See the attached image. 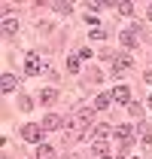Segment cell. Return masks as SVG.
I'll return each mask as SVG.
<instances>
[{"label": "cell", "mask_w": 152, "mask_h": 159, "mask_svg": "<svg viewBox=\"0 0 152 159\" xmlns=\"http://www.w3.org/2000/svg\"><path fill=\"white\" fill-rule=\"evenodd\" d=\"M43 67H46V64L40 61V55H34V52H27V55H24V74H27V77H37Z\"/></svg>", "instance_id": "6da1fadb"}, {"label": "cell", "mask_w": 152, "mask_h": 159, "mask_svg": "<svg viewBox=\"0 0 152 159\" xmlns=\"http://www.w3.org/2000/svg\"><path fill=\"white\" fill-rule=\"evenodd\" d=\"M21 138L31 141V144H40V138H43V125H21Z\"/></svg>", "instance_id": "7a4b0ae2"}, {"label": "cell", "mask_w": 152, "mask_h": 159, "mask_svg": "<svg viewBox=\"0 0 152 159\" xmlns=\"http://www.w3.org/2000/svg\"><path fill=\"white\" fill-rule=\"evenodd\" d=\"M131 64H134L131 55H113V74H116V77H119V74H125Z\"/></svg>", "instance_id": "3957f363"}, {"label": "cell", "mask_w": 152, "mask_h": 159, "mask_svg": "<svg viewBox=\"0 0 152 159\" xmlns=\"http://www.w3.org/2000/svg\"><path fill=\"white\" fill-rule=\"evenodd\" d=\"M0 89H3V95H6V92H15V89H19V77H15V74H3V77H0Z\"/></svg>", "instance_id": "277c9868"}, {"label": "cell", "mask_w": 152, "mask_h": 159, "mask_svg": "<svg viewBox=\"0 0 152 159\" xmlns=\"http://www.w3.org/2000/svg\"><path fill=\"white\" fill-rule=\"evenodd\" d=\"M131 135H134L131 125H119V129H116V141H119V144H128V147H131Z\"/></svg>", "instance_id": "5b68a950"}, {"label": "cell", "mask_w": 152, "mask_h": 159, "mask_svg": "<svg viewBox=\"0 0 152 159\" xmlns=\"http://www.w3.org/2000/svg\"><path fill=\"white\" fill-rule=\"evenodd\" d=\"M61 125H64V119L58 116V113H46V119H43V129L55 132V129H61Z\"/></svg>", "instance_id": "8992f818"}, {"label": "cell", "mask_w": 152, "mask_h": 159, "mask_svg": "<svg viewBox=\"0 0 152 159\" xmlns=\"http://www.w3.org/2000/svg\"><path fill=\"white\" fill-rule=\"evenodd\" d=\"M113 98L119 101V104H128V101H131V92H128V86H116V89H113Z\"/></svg>", "instance_id": "52a82bcc"}, {"label": "cell", "mask_w": 152, "mask_h": 159, "mask_svg": "<svg viewBox=\"0 0 152 159\" xmlns=\"http://www.w3.org/2000/svg\"><path fill=\"white\" fill-rule=\"evenodd\" d=\"M34 159H55V147H52V144H40Z\"/></svg>", "instance_id": "ba28073f"}, {"label": "cell", "mask_w": 152, "mask_h": 159, "mask_svg": "<svg viewBox=\"0 0 152 159\" xmlns=\"http://www.w3.org/2000/svg\"><path fill=\"white\" fill-rule=\"evenodd\" d=\"M3 34L15 37V34H19V21H15V19H3Z\"/></svg>", "instance_id": "9c48e42d"}, {"label": "cell", "mask_w": 152, "mask_h": 159, "mask_svg": "<svg viewBox=\"0 0 152 159\" xmlns=\"http://www.w3.org/2000/svg\"><path fill=\"white\" fill-rule=\"evenodd\" d=\"M40 98H43V104H49V107H52V104H55V98H58V92H55V89H52V86H46Z\"/></svg>", "instance_id": "30bf717a"}, {"label": "cell", "mask_w": 152, "mask_h": 159, "mask_svg": "<svg viewBox=\"0 0 152 159\" xmlns=\"http://www.w3.org/2000/svg\"><path fill=\"white\" fill-rule=\"evenodd\" d=\"M110 101H113V95H107V92H100V95L95 98V107H97V110H107V107H110Z\"/></svg>", "instance_id": "8fae6325"}, {"label": "cell", "mask_w": 152, "mask_h": 159, "mask_svg": "<svg viewBox=\"0 0 152 159\" xmlns=\"http://www.w3.org/2000/svg\"><path fill=\"white\" fill-rule=\"evenodd\" d=\"M110 132H113V129H110L107 122H100V125H95V138H100V141H107V138H110Z\"/></svg>", "instance_id": "7c38bea8"}, {"label": "cell", "mask_w": 152, "mask_h": 159, "mask_svg": "<svg viewBox=\"0 0 152 159\" xmlns=\"http://www.w3.org/2000/svg\"><path fill=\"white\" fill-rule=\"evenodd\" d=\"M19 107H21V110H34V98L21 95V98H19Z\"/></svg>", "instance_id": "4fadbf2b"}, {"label": "cell", "mask_w": 152, "mask_h": 159, "mask_svg": "<svg viewBox=\"0 0 152 159\" xmlns=\"http://www.w3.org/2000/svg\"><path fill=\"white\" fill-rule=\"evenodd\" d=\"M122 43H125L128 49H131V46H137V34H128V31H125V34H122Z\"/></svg>", "instance_id": "5bb4252c"}, {"label": "cell", "mask_w": 152, "mask_h": 159, "mask_svg": "<svg viewBox=\"0 0 152 159\" xmlns=\"http://www.w3.org/2000/svg\"><path fill=\"white\" fill-rule=\"evenodd\" d=\"M67 70H70V74L79 70V55H70V58H67Z\"/></svg>", "instance_id": "9a60e30c"}, {"label": "cell", "mask_w": 152, "mask_h": 159, "mask_svg": "<svg viewBox=\"0 0 152 159\" xmlns=\"http://www.w3.org/2000/svg\"><path fill=\"white\" fill-rule=\"evenodd\" d=\"M128 113H131V116H143V107H140V104H128Z\"/></svg>", "instance_id": "2e32d148"}, {"label": "cell", "mask_w": 152, "mask_h": 159, "mask_svg": "<svg viewBox=\"0 0 152 159\" xmlns=\"http://www.w3.org/2000/svg\"><path fill=\"white\" fill-rule=\"evenodd\" d=\"M116 6H119V12H122V16H131V12H134L131 3H116Z\"/></svg>", "instance_id": "e0dca14e"}, {"label": "cell", "mask_w": 152, "mask_h": 159, "mask_svg": "<svg viewBox=\"0 0 152 159\" xmlns=\"http://www.w3.org/2000/svg\"><path fill=\"white\" fill-rule=\"evenodd\" d=\"M70 9H73V6H70V3H55V12H64V16H67V12H70Z\"/></svg>", "instance_id": "ac0fdd59"}, {"label": "cell", "mask_w": 152, "mask_h": 159, "mask_svg": "<svg viewBox=\"0 0 152 159\" xmlns=\"http://www.w3.org/2000/svg\"><path fill=\"white\" fill-rule=\"evenodd\" d=\"M67 159H82V156H76V153H70V156H67Z\"/></svg>", "instance_id": "d6986e66"}, {"label": "cell", "mask_w": 152, "mask_h": 159, "mask_svg": "<svg viewBox=\"0 0 152 159\" xmlns=\"http://www.w3.org/2000/svg\"><path fill=\"white\" fill-rule=\"evenodd\" d=\"M146 16H149V21H152V3H149V12H146Z\"/></svg>", "instance_id": "ffe728a7"}, {"label": "cell", "mask_w": 152, "mask_h": 159, "mask_svg": "<svg viewBox=\"0 0 152 159\" xmlns=\"http://www.w3.org/2000/svg\"><path fill=\"white\" fill-rule=\"evenodd\" d=\"M149 107H152V95H149Z\"/></svg>", "instance_id": "44dd1931"}]
</instances>
